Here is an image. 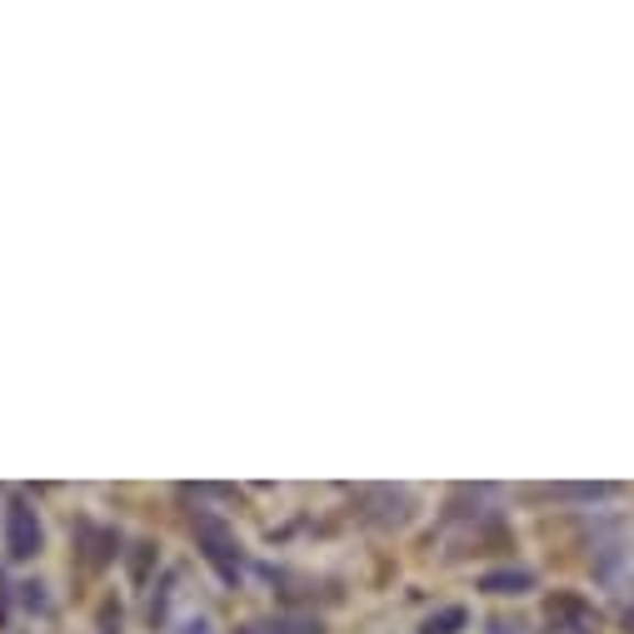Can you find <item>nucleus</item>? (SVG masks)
I'll return each instance as SVG.
<instances>
[{"mask_svg": "<svg viewBox=\"0 0 634 634\" xmlns=\"http://www.w3.org/2000/svg\"><path fill=\"white\" fill-rule=\"evenodd\" d=\"M195 539H200L205 559L220 570V580H240V539L220 515H195Z\"/></svg>", "mask_w": 634, "mask_h": 634, "instance_id": "obj_1", "label": "nucleus"}, {"mask_svg": "<svg viewBox=\"0 0 634 634\" xmlns=\"http://www.w3.org/2000/svg\"><path fill=\"white\" fill-rule=\"evenodd\" d=\"M6 549L11 559H31L41 555V520L25 500H11V515H6Z\"/></svg>", "mask_w": 634, "mask_h": 634, "instance_id": "obj_2", "label": "nucleus"}, {"mask_svg": "<svg viewBox=\"0 0 634 634\" xmlns=\"http://www.w3.org/2000/svg\"><path fill=\"white\" fill-rule=\"evenodd\" d=\"M545 620H549V634H584L594 624V610L580 594H555L545 604Z\"/></svg>", "mask_w": 634, "mask_h": 634, "instance_id": "obj_3", "label": "nucleus"}, {"mask_svg": "<svg viewBox=\"0 0 634 634\" xmlns=\"http://www.w3.org/2000/svg\"><path fill=\"white\" fill-rule=\"evenodd\" d=\"M360 505H365V515L375 520V525H405L409 520V500L400 495V490H365Z\"/></svg>", "mask_w": 634, "mask_h": 634, "instance_id": "obj_4", "label": "nucleus"}, {"mask_svg": "<svg viewBox=\"0 0 634 634\" xmlns=\"http://www.w3.org/2000/svg\"><path fill=\"white\" fill-rule=\"evenodd\" d=\"M614 495V484H539V490H529V500H604Z\"/></svg>", "mask_w": 634, "mask_h": 634, "instance_id": "obj_5", "label": "nucleus"}, {"mask_svg": "<svg viewBox=\"0 0 634 634\" xmlns=\"http://www.w3.org/2000/svg\"><path fill=\"white\" fill-rule=\"evenodd\" d=\"M480 590H490V594H525V590H535V575H529V570H495V575H484V580H480Z\"/></svg>", "mask_w": 634, "mask_h": 634, "instance_id": "obj_6", "label": "nucleus"}, {"mask_svg": "<svg viewBox=\"0 0 634 634\" xmlns=\"http://www.w3.org/2000/svg\"><path fill=\"white\" fill-rule=\"evenodd\" d=\"M464 624H470V610L464 604H445V610H435L430 620L419 624V634H460Z\"/></svg>", "mask_w": 634, "mask_h": 634, "instance_id": "obj_7", "label": "nucleus"}, {"mask_svg": "<svg viewBox=\"0 0 634 634\" xmlns=\"http://www.w3.org/2000/svg\"><path fill=\"white\" fill-rule=\"evenodd\" d=\"M236 634H325L315 620H255Z\"/></svg>", "mask_w": 634, "mask_h": 634, "instance_id": "obj_8", "label": "nucleus"}, {"mask_svg": "<svg viewBox=\"0 0 634 634\" xmlns=\"http://www.w3.org/2000/svg\"><path fill=\"white\" fill-rule=\"evenodd\" d=\"M80 535L90 539V549H86V565H90V570H100V565H106V559H110V549H116V535H110V529H90V525H80Z\"/></svg>", "mask_w": 634, "mask_h": 634, "instance_id": "obj_9", "label": "nucleus"}, {"mask_svg": "<svg viewBox=\"0 0 634 634\" xmlns=\"http://www.w3.org/2000/svg\"><path fill=\"white\" fill-rule=\"evenodd\" d=\"M151 565H155V545H130V580L135 584H145V575H151Z\"/></svg>", "mask_w": 634, "mask_h": 634, "instance_id": "obj_10", "label": "nucleus"}, {"mask_svg": "<svg viewBox=\"0 0 634 634\" xmlns=\"http://www.w3.org/2000/svg\"><path fill=\"white\" fill-rule=\"evenodd\" d=\"M100 624H106V634H120V604H100Z\"/></svg>", "mask_w": 634, "mask_h": 634, "instance_id": "obj_11", "label": "nucleus"}, {"mask_svg": "<svg viewBox=\"0 0 634 634\" xmlns=\"http://www.w3.org/2000/svg\"><path fill=\"white\" fill-rule=\"evenodd\" d=\"M25 590V604H31V610H45V594H41V584H21Z\"/></svg>", "mask_w": 634, "mask_h": 634, "instance_id": "obj_12", "label": "nucleus"}, {"mask_svg": "<svg viewBox=\"0 0 634 634\" xmlns=\"http://www.w3.org/2000/svg\"><path fill=\"white\" fill-rule=\"evenodd\" d=\"M185 634H210V624H205V620H195V624H185Z\"/></svg>", "mask_w": 634, "mask_h": 634, "instance_id": "obj_13", "label": "nucleus"}]
</instances>
